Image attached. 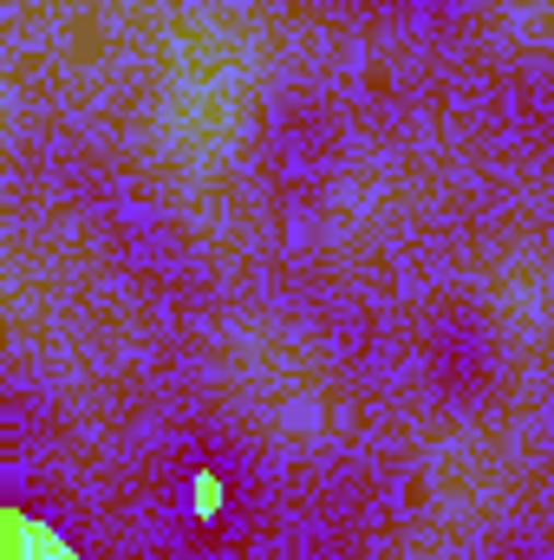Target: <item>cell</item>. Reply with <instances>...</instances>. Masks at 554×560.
Instances as JSON below:
<instances>
[{
	"mask_svg": "<svg viewBox=\"0 0 554 560\" xmlns=\"http://www.w3.org/2000/svg\"><path fill=\"white\" fill-rule=\"evenodd\" d=\"M0 560H79V548L26 509H0Z\"/></svg>",
	"mask_w": 554,
	"mask_h": 560,
	"instance_id": "cell-1",
	"label": "cell"
},
{
	"mask_svg": "<svg viewBox=\"0 0 554 560\" xmlns=\"http://www.w3.org/2000/svg\"><path fill=\"white\" fill-rule=\"evenodd\" d=\"M189 489H196V495H189V509H196V515L209 522V515L222 509V476H209V469H196V482H189Z\"/></svg>",
	"mask_w": 554,
	"mask_h": 560,
	"instance_id": "cell-2",
	"label": "cell"
}]
</instances>
